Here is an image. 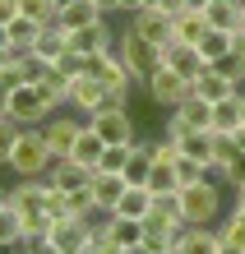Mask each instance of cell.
Segmentation results:
<instances>
[{
  "label": "cell",
  "instance_id": "cb8c5ba5",
  "mask_svg": "<svg viewBox=\"0 0 245 254\" xmlns=\"http://www.w3.org/2000/svg\"><path fill=\"white\" fill-rule=\"evenodd\" d=\"M102 153H106V143L97 139L93 129H88V121H83V134H79V143H74V162H79V167H88V171H97L102 167Z\"/></svg>",
  "mask_w": 245,
  "mask_h": 254
},
{
  "label": "cell",
  "instance_id": "f35d334b",
  "mask_svg": "<svg viewBox=\"0 0 245 254\" xmlns=\"http://www.w3.org/2000/svg\"><path fill=\"white\" fill-rule=\"evenodd\" d=\"M222 181H227V185H232V190H236V185H245V153L236 157V167H232V171H227V176H222Z\"/></svg>",
  "mask_w": 245,
  "mask_h": 254
},
{
  "label": "cell",
  "instance_id": "8fae6325",
  "mask_svg": "<svg viewBox=\"0 0 245 254\" xmlns=\"http://www.w3.org/2000/svg\"><path fill=\"white\" fill-rule=\"evenodd\" d=\"M47 176H33V181H19L9 190V203H14V213L19 217H33V213H47Z\"/></svg>",
  "mask_w": 245,
  "mask_h": 254
},
{
  "label": "cell",
  "instance_id": "83f0119b",
  "mask_svg": "<svg viewBox=\"0 0 245 254\" xmlns=\"http://www.w3.org/2000/svg\"><path fill=\"white\" fill-rule=\"evenodd\" d=\"M208 129H213V134H232V129H241V93L213 107V121H208Z\"/></svg>",
  "mask_w": 245,
  "mask_h": 254
},
{
  "label": "cell",
  "instance_id": "60d3db41",
  "mask_svg": "<svg viewBox=\"0 0 245 254\" xmlns=\"http://www.w3.org/2000/svg\"><path fill=\"white\" fill-rule=\"evenodd\" d=\"M9 102H14V88H9L5 79H0V121L9 116Z\"/></svg>",
  "mask_w": 245,
  "mask_h": 254
},
{
  "label": "cell",
  "instance_id": "7a4b0ae2",
  "mask_svg": "<svg viewBox=\"0 0 245 254\" xmlns=\"http://www.w3.org/2000/svg\"><path fill=\"white\" fill-rule=\"evenodd\" d=\"M125 97L130 93H116L111 83H102L93 79V74H79V79H70V107L83 116H93V111H106V107H125Z\"/></svg>",
  "mask_w": 245,
  "mask_h": 254
},
{
  "label": "cell",
  "instance_id": "4fadbf2b",
  "mask_svg": "<svg viewBox=\"0 0 245 254\" xmlns=\"http://www.w3.org/2000/svg\"><path fill=\"white\" fill-rule=\"evenodd\" d=\"M111 47H116V37H111V28H106V19L70 33V51L74 56H97V51H111Z\"/></svg>",
  "mask_w": 245,
  "mask_h": 254
},
{
  "label": "cell",
  "instance_id": "277c9868",
  "mask_svg": "<svg viewBox=\"0 0 245 254\" xmlns=\"http://www.w3.org/2000/svg\"><path fill=\"white\" fill-rule=\"evenodd\" d=\"M116 56H120V61H125V69L134 74V83H144L148 74L162 65V51L153 47V42H144L134 28H125V33L116 37Z\"/></svg>",
  "mask_w": 245,
  "mask_h": 254
},
{
  "label": "cell",
  "instance_id": "ffe728a7",
  "mask_svg": "<svg viewBox=\"0 0 245 254\" xmlns=\"http://www.w3.org/2000/svg\"><path fill=\"white\" fill-rule=\"evenodd\" d=\"M171 23H176V42H185V47H199L213 28L204 9H180V14H171Z\"/></svg>",
  "mask_w": 245,
  "mask_h": 254
},
{
  "label": "cell",
  "instance_id": "bcb514c9",
  "mask_svg": "<svg viewBox=\"0 0 245 254\" xmlns=\"http://www.w3.org/2000/svg\"><path fill=\"white\" fill-rule=\"evenodd\" d=\"M185 5H190V9H208L213 0H185Z\"/></svg>",
  "mask_w": 245,
  "mask_h": 254
},
{
  "label": "cell",
  "instance_id": "4dcf8cb0",
  "mask_svg": "<svg viewBox=\"0 0 245 254\" xmlns=\"http://www.w3.org/2000/svg\"><path fill=\"white\" fill-rule=\"evenodd\" d=\"M176 157H180V153H176ZM176 157L153 162V171H148V190H153V194H171V190H180V181H176Z\"/></svg>",
  "mask_w": 245,
  "mask_h": 254
},
{
  "label": "cell",
  "instance_id": "1f68e13d",
  "mask_svg": "<svg viewBox=\"0 0 245 254\" xmlns=\"http://www.w3.org/2000/svg\"><path fill=\"white\" fill-rule=\"evenodd\" d=\"M218 236H222V245L245 250V208H236V203H232V213H227V222L218 227Z\"/></svg>",
  "mask_w": 245,
  "mask_h": 254
},
{
  "label": "cell",
  "instance_id": "f5cc1de1",
  "mask_svg": "<svg viewBox=\"0 0 245 254\" xmlns=\"http://www.w3.org/2000/svg\"><path fill=\"white\" fill-rule=\"evenodd\" d=\"M158 5H162V0H144V5H139V9H158Z\"/></svg>",
  "mask_w": 245,
  "mask_h": 254
},
{
  "label": "cell",
  "instance_id": "7c38bea8",
  "mask_svg": "<svg viewBox=\"0 0 245 254\" xmlns=\"http://www.w3.org/2000/svg\"><path fill=\"white\" fill-rule=\"evenodd\" d=\"M93 222L97 217H65V222H56V227H51V241L65 250V254H79L88 241H93V231H97Z\"/></svg>",
  "mask_w": 245,
  "mask_h": 254
},
{
  "label": "cell",
  "instance_id": "681fc988",
  "mask_svg": "<svg viewBox=\"0 0 245 254\" xmlns=\"http://www.w3.org/2000/svg\"><path fill=\"white\" fill-rule=\"evenodd\" d=\"M0 47H9V28L5 23H0Z\"/></svg>",
  "mask_w": 245,
  "mask_h": 254
},
{
  "label": "cell",
  "instance_id": "7402d4cb",
  "mask_svg": "<svg viewBox=\"0 0 245 254\" xmlns=\"http://www.w3.org/2000/svg\"><path fill=\"white\" fill-rule=\"evenodd\" d=\"M176 153H180V157H194V162H204V167H208V162H213V129H185V134L176 139Z\"/></svg>",
  "mask_w": 245,
  "mask_h": 254
},
{
  "label": "cell",
  "instance_id": "e0dca14e",
  "mask_svg": "<svg viewBox=\"0 0 245 254\" xmlns=\"http://www.w3.org/2000/svg\"><path fill=\"white\" fill-rule=\"evenodd\" d=\"M33 56H42L47 65H60V56H70V33L60 23H47L33 42Z\"/></svg>",
  "mask_w": 245,
  "mask_h": 254
},
{
  "label": "cell",
  "instance_id": "74e56055",
  "mask_svg": "<svg viewBox=\"0 0 245 254\" xmlns=\"http://www.w3.org/2000/svg\"><path fill=\"white\" fill-rule=\"evenodd\" d=\"M19 250H23V254H65V250H60V245L51 241V236H37V241H23Z\"/></svg>",
  "mask_w": 245,
  "mask_h": 254
},
{
  "label": "cell",
  "instance_id": "ba28073f",
  "mask_svg": "<svg viewBox=\"0 0 245 254\" xmlns=\"http://www.w3.org/2000/svg\"><path fill=\"white\" fill-rule=\"evenodd\" d=\"M37 134L47 139L51 157H70L74 143H79V134H83V121H74V116H47V121L37 125Z\"/></svg>",
  "mask_w": 245,
  "mask_h": 254
},
{
  "label": "cell",
  "instance_id": "816d5d0a",
  "mask_svg": "<svg viewBox=\"0 0 245 254\" xmlns=\"http://www.w3.org/2000/svg\"><path fill=\"white\" fill-rule=\"evenodd\" d=\"M5 203H9V190H5V185H0V208H5Z\"/></svg>",
  "mask_w": 245,
  "mask_h": 254
},
{
  "label": "cell",
  "instance_id": "ab89813d",
  "mask_svg": "<svg viewBox=\"0 0 245 254\" xmlns=\"http://www.w3.org/2000/svg\"><path fill=\"white\" fill-rule=\"evenodd\" d=\"M19 19V0H0V23H14Z\"/></svg>",
  "mask_w": 245,
  "mask_h": 254
},
{
  "label": "cell",
  "instance_id": "7dc6e473",
  "mask_svg": "<svg viewBox=\"0 0 245 254\" xmlns=\"http://www.w3.org/2000/svg\"><path fill=\"white\" fill-rule=\"evenodd\" d=\"M236 51L245 56V28H241V33H236Z\"/></svg>",
  "mask_w": 245,
  "mask_h": 254
},
{
  "label": "cell",
  "instance_id": "11a10c76",
  "mask_svg": "<svg viewBox=\"0 0 245 254\" xmlns=\"http://www.w3.org/2000/svg\"><path fill=\"white\" fill-rule=\"evenodd\" d=\"M0 254H5V250H0Z\"/></svg>",
  "mask_w": 245,
  "mask_h": 254
},
{
  "label": "cell",
  "instance_id": "ee69618b",
  "mask_svg": "<svg viewBox=\"0 0 245 254\" xmlns=\"http://www.w3.org/2000/svg\"><path fill=\"white\" fill-rule=\"evenodd\" d=\"M232 139H236V148L245 153V125H241V129H232Z\"/></svg>",
  "mask_w": 245,
  "mask_h": 254
},
{
  "label": "cell",
  "instance_id": "d6986e66",
  "mask_svg": "<svg viewBox=\"0 0 245 254\" xmlns=\"http://www.w3.org/2000/svg\"><path fill=\"white\" fill-rule=\"evenodd\" d=\"M176 254H222V236L213 227H185L176 241Z\"/></svg>",
  "mask_w": 245,
  "mask_h": 254
},
{
  "label": "cell",
  "instance_id": "d6a6232c",
  "mask_svg": "<svg viewBox=\"0 0 245 254\" xmlns=\"http://www.w3.org/2000/svg\"><path fill=\"white\" fill-rule=\"evenodd\" d=\"M19 14L23 19H37V23H56L60 0H19Z\"/></svg>",
  "mask_w": 245,
  "mask_h": 254
},
{
  "label": "cell",
  "instance_id": "30bf717a",
  "mask_svg": "<svg viewBox=\"0 0 245 254\" xmlns=\"http://www.w3.org/2000/svg\"><path fill=\"white\" fill-rule=\"evenodd\" d=\"M162 65H166V69H176V74H185L190 83H194L199 74L208 69L204 51H199V47H185V42H176V37H171V42L162 47Z\"/></svg>",
  "mask_w": 245,
  "mask_h": 254
},
{
  "label": "cell",
  "instance_id": "e575fe53",
  "mask_svg": "<svg viewBox=\"0 0 245 254\" xmlns=\"http://www.w3.org/2000/svg\"><path fill=\"white\" fill-rule=\"evenodd\" d=\"M176 181L180 185H194V181H208V167L194 157H176Z\"/></svg>",
  "mask_w": 245,
  "mask_h": 254
},
{
  "label": "cell",
  "instance_id": "9c48e42d",
  "mask_svg": "<svg viewBox=\"0 0 245 254\" xmlns=\"http://www.w3.org/2000/svg\"><path fill=\"white\" fill-rule=\"evenodd\" d=\"M130 28H134L144 42H153L158 51L176 37V23H171V14H166V9H134V14H130Z\"/></svg>",
  "mask_w": 245,
  "mask_h": 254
},
{
  "label": "cell",
  "instance_id": "db71d44e",
  "mask_svg": "<svg viewBox=\"0 0 245 254\" xmlns=\"http://www.w3.org/2000/svg\"><path fill=\"white\" fill-rule=\"evenodd\" d=\"M241 125H245V93H241Z\"/></svg>",
  "mask_w": 245,
  "mask_h": 254
},
{
  "label": "cell",
  "instance_id": "f546056e",
  "mask_svg": "<svg viewBox=\"0 0 245 254\" xmlns=\"http://www.w3.org/2000/svg\"><path fill=\"white\" fill-rule=\"evenodd\" d=\"M23 245V217L14 213V203L0 208V250H19Z\"/></svg>",
  "mask_w": 245,
  "mask_h": 254
},
{
  "label": "cell",
  "instance_id": "836d02e7",
  "mask_svg": "<svg viewBox=\"0 0 245 254\" xmlns=\"http://www.w3.org/2000/svg\"><path fill=\"white\" fill-rule=\"evenodd\" d=\"M23 129H28V125H19V121H9V116H5V121H0V167H5V162H9V153H14V143L23 139Z\"/></svg>",
  "mask_w": 245,
  "mask_h": 254
},
{
  "label": "cell",
  "instance_id": "2e32d148",
  "mask_svg": "<svg viewBox=\"0 0 245 254\" xmlns=\"http://www.w3.org/2000/svg\"><path fill=\"white\" fill-rule=\"evenodd\" d=\"M194 93L204 97L208 107H218V102H227V97H236L241 88H236L232 79H227V74H222L218 65H208V69H204V74H199V79H194Z\"/></svg>",
  "mask_w": 245,
  "mask_h": 254
},
{
  "label": "cell",
  "instance_id": "b9f144b4",
  "mask_svg": "<svg viewBox=\"0 0 245 254\" xmlns=\"http://www.w3.org/2000/svg\"><path fill=\"white\" fill-rule=\"evenodd\" d=\"M158 9H166V14H180V9H190V5H185V0H162Z\"/></svg>",
  "mask_w": 245,
  "mask_h": 254
},
{
  "label": "cell",
  "instance_id": "8d00e7d4",
  "mask_svg": "<svg viewBox=\"0 0 245 254\" xmlns=\"http://www.w3.org/2000/svg\"><path fill=\"white\" fill-rule=\"evenodd\" d=\"M218 69H222V74H227V79H232L236 88L245 83V56H241V51H232V56H222V61H218Z\"/></svg>",
  "mask_w": 245,
  "mask_h": 254
},
{
  "label": "cell",
  "instance_id": "5b68a950",
  "mask_svg": "<svg viewBox=\"0 0 245 254\" xmlns=\"http://www.w3.org/2000/svg\"><path fill=\"white\" fill-rule=\"evenodd\" d=\"M144 88H148V97L158 102V107H166V111H176L180 102H185L190 93H194V83L185 79V74H176V69H166V65H158L144 79Z\"/></svg>",
  "mask_w": 245,
  "mask_h": 254
},
{
  "label": "cell",
  "instance_id": "4316f807",
  "mask_svg": "<svg viewBox=\"0 0 245 254\" xmlns=\"http://www.w3.org/2000/svg\"><path fill=\"white\" fill-rule=\"evenodd\" d=\"M199 51H204V61H208V65H218L222 56H232V51H236V33H227V28H208V37L199 42Z\"/></svg>",
  "mask_w": 245,
  "mask_h": 254
},
{
  "label": "cell",
  "instance_id": "484cf974",
  "mask_svg": "<svg viewBox=\"0 0 245 254\" xmlns=\"http://www.w3.org/2000/svg\"><path fill=\"white\" fill-rule=\"evenodd\" d=\"M148 171H153V148L134 139V148H130V162H125V171H120V176H125L130 185H148Z\"/></svg>",
  "mask_w": 245,
  "mask_h": 254
},
{
  "label": "cell",
  "instance_id": "c3c4849f",
  "mask_svg": "<svg viewBox=\"0 0 245 254\" xmlns=\"http://www.w3.org/2000/svg\"><path fill=\"white\" fill-rule=\"evenodd\" d=\"M236 208H245V185H236Z\"/></svg>",
  "mask_w": 245,
  "mask_h": 254
},
{
  "label": "cell",
  "instance_id": "44dd1931",
  "mask_svg": "<svg viewBox=\"0 0 245 254\" xmlns=\"http://www.w3.org/2000/svg\"><path fill=\"white\" fill-rule=\"evenodd\" d=\"M213 28H227V33H241L245 28V0H213L204 9Z\"/></svg>",
  "mask_w": 245,
  "mask_h": 254
},
{
  "label": "cell",
  "instance_id": "52a82bcc",
  "mask_svg": "<svg viewBox=\"0 0 245 254\" xmlns=\"http://www.w3.org/2000/svg\"><path fill=\"white\" fill-rule=\"evenodd\" d=\"M97 236L106 241V250L120 254V250H130V245H144V222H134V217H120V213H106L97 222Z\"/></svg>",
  "mask_w": 245,
  "mask_h": 254
},
{
  "label": "cell",
  "instance_id": "f1b7e54d",
  "mask_svg": "<svg viewBox=\"0 0 245 254\" xmlns=\"http://www.w3.org/2000/svg\"><path fill=\"white\" fill-rule=\"evenodd\" d=\"M5 28H9V51H33V42H37V33H42L47 23L23 19V14H19V19H14V23H5Z\"/></svg>",
  "mask_w": 245,
  "mask_h": 254
},
{
  "label": "cell",
  "instance_id": "6da1fadb",
  "mask_svg": "<svg viewBox=\"0 0 245 254\" xmlns=\"http://www.w3.org/2000/svg\"><path fill=\"white\" fill-rule=\"evenodd\" d=\"M218 213H222V190H218V181L180 185V217H185V227H213Z\"/></svg>",
  "mask_w": 245,
  "mask_h": 254
},
{
  "label": "cell",
  "instance_id": "3957f363",
  "mask_svg": "<svg viewBox=\"0 0 245 254\" xmlns=\"http://www.w3.org/2000/svg\"><path fill=\"white\" fill-rule=\"evenodd\" d=\"M5 167L19 176V181L47 176V167H51V148H47V139H42L37 129H23V139L14 143V153H9V162H5Z\"/></svg>",
  "mask_w": 245,
  "mask_h": 254
},
{
  "label": "cell",
  "instance_id": "9a60e30c",
  "mask_svg": "<svg viewBox=\"0 0 245 254\" xmlns=\"http://www.w3.org/2000/svg\"><path fill=\"white\" fill-rule=\"evenodd\" d=\"M47 181L56 185V190H83V185H93V171L88 167H79L74 157H51V167H47Z\"/></svg>",
  "mask_w": 245,
  "mask_h": 254
},
{
  "label": "cell",
  "instance_id": "ac0fdd59",
  "mask_svg": "<svg viewBox=\"0 0 245 254\" xmlns=\"http://www.w3.org/2000/svg\"><path fill=\"white\" fill-rule=\"evenodd\" d=\"M97 19H106V14L93 5V0H60V14H56V23L65 28V33L88 28V23H97Z\"/></svg>",
  "mask_w": 245,
  "mask_h": 254
},
{
  "label": "cell",
  "instance_id": "f6af8a7d",
  "mask_svg": "<svg viewBox=\"0 0 245 254\" xmlns=\"http://www.w3.org/2000/svg\"><path fill=\"white\" fill-rule=\"evenodd\" d=\"M139 5H144V0H120V9H125V14H134Z\"/></svg>",
  "mask_w": 245,
  "mask_h": 254
},
{
  "label": "cell",
  "instance_id": "7bdbcfd3",
  "mask_svg": "<svg viewBox=\"0 0 245 254\" xmlns=\"http://www.w3.org/2000/svg\"><path fill=\"white\" fill-rule=\"evenodd\" d=\"M93 5H97L102 14H111V9H120V0H93Z\"/></svg>",
  "mask_w": 245,
  "mask_h": 254
},
{
  "label": "cell",
  "instance_id": "d4e9b609",
  "mask_svg": "<svg viewBox=\"0 0 245 254\" xmlns=\"http://www.w3.org/2000/svg\"><path fill=\"white\" fill-rule=\"evenodd\" d=\"M236 157H241V148L232 134H213V162H208V176H227L236 167Z\"/></svg>",
  "mask_w": 245,
  "mask_h": 254
},
{
  "label": "cell",
  "instance_id": "8992f818",
  "mask_svg": "<svg viewBox=\"0 0 245 254\" xmlns=\"http://www.w3.org/2000/svg\"><path fill=\"white\" fill-rule=\"evenodd\" d=\"M88 129H93L102 143H134V116H130V107L93 111L88 116Z\"/></svg>",
  "mask_w": 245,
  "mask_h": 254
},
{
  "label": "cell",
  "instance_id": "f907efd6",
  "mask_svg": "<svg viewBox=\"0 0 245 254\" xmlns=\"http://www.w3.org/2000/svg\"><path fill=\"white\" fill-rule=\"evenodd\" d=\"M9 65V47H0V69H5Z\"/></svg>",
  "mask_w": 245,
  "mask_h": 254
},
{
  "label": "cell",
  "instance_id": "603a6c76",
  "mask_svg": "<svg viewBox=\"0 0 245 254\" xmlns=\"http://www.w3.org/2000/svg\"><path fill=\"white\" fill-rule=\"evenodd\" d=\"M116 213H120V217H134V222H144V217L153 213V190H148V185H130L125 194H120Z\"/></svg>",
  "mask_w": 245,
  "mask_h": 254
},
{
  "label": "cell",
  "instance_id": "d590c367",
  "mask_svg": "<svg viewBox=\"0 0 245 254\" xmlns=\"http://www.w3.org/2000/svg\"><path fill=\"white\" fill-rule=\"evenodd\" d=\"M130 148H134V143H106V153H102V167H97V171H125Z\"/></svg>",
  "mask_w": 245,
  "mask_h": 254
},
{
  "label": "cell",
  "instance_id": "5bb4252c",
  "mask_svg": "<svg viewBox=\"0 0 245 254\" xmlns=\"http://www.w3.org/2000/svg\"><path fill=\"white\" fill-rule=\"evenodd\" d=\"M130 190V181L120 171H93V203H97V213H116V203H120V194Z\"/></svg>",
  "mask_w": 245,
  "mask_h": 254
}]
</instances>
